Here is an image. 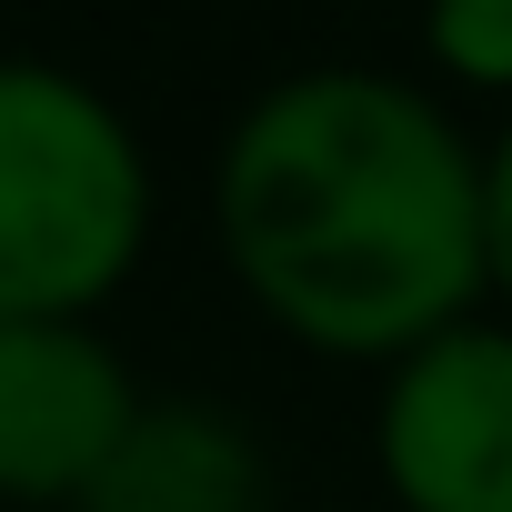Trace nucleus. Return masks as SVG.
<instances>
[{
  "label": "nucleus",
  "instance_id": "1",
  "mask_svg": "<svg viewBox=\"0 0 512 512\" xmlns=\"http://www.w3.org/2000/svg\"><path fill=\"white\" fill-rule=\"evenodd\" d=\"M221 241L262 312L322 352H422L492 282L482 171L422 91L372 71H312L241 121Z\"/></svg>",
  "mask_w": 512,
  "mask_h": 512
},
{
  "label": "nucleus",
  "instance_id": "2",
  "mask_svg": "<svg viewBox=\"0 0 512 512\" xmlns=\"http://www.w3.org/2000/svg\"><path fill=\"white\" fill-rule=\"evenodd\" d=\"M151 181L101 91L0 61V322L91 312L141 251Z\"/></svg>",
  "mask_w": 512,
  "mask_h": 512
},
{
  "label": "nucleus",
  "instance_id": "3",
  "mask_svg": "<svg viewBox=\"0 0 512 512\" xmlns=\"http://www.w3.org/2000/svg\"><path fill=\"white\" fill-rule=\"evenodd\" d=\"M382 472L412 512H512V332H442L402 362Z\"/></svg>",
  "mask_w": 512,
  "mask_h": 512
},
{
  "label": "nucleus",
  "instance_id": "4",
  "mask_svg": "<svg viewBox=\"0 0 512 512\" xmlns=\"http://www.w3.org/2000/svg\"><path fill=\"white\" fill-rule=\"evenodd\" d=\"M141 402L111 342L81 322H0V492L81 502L131 442Z\"/></svg>",
  "mask_w": 512,
  "mask_h": 512
},
{
  "label": "nucleus",
  "instance_id": "5",
  "mask_svg": "<svg viewBox=\"0 0 512 512\" xmlns=\"http://www.w3.org/2000/svg\"><path fill=\"white\" fill-rule=\"evenodd\" d=\"M251 502H262V462L201 402L141 412L131 442L111 452V472L81 492V512H251Z\"/></svg>",
  "mask_w": 512,
  "mask_h": 512
},
{
  "label": "nucleus",
  "instance_id": "6",
  "mask_svg": "<svg viewBox=\"0 0 512 512\" xmlns=\"http://www.w3.org/2000/svg\"><path fill=\"white\" fill-rule=\"evenodd\" d=\"M432 51H442L462 81L502 91V81H512V0H452V11H432Z\"/></svg>",
  "mask_w": 512,
  "mask_h": 512
},
{
  "label": "nucleus",
  "instance_id": "7",
  "mask_svg": "<svg viewBox=\"0 0 512 512\" xmlns=\"http://www.w3.org/2000/svg\"><path fill=\"white\" fill-rule=\"evenodd\" d=\"M482 251H492V282L512 292V131H502V151L482 171Z\"/></svg>",
  "mask_w": 512,
  "mask_h": 512
}]
</instances>
